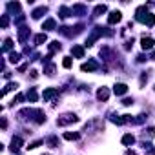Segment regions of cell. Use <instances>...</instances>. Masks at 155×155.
Returning a JSON list of instances; mask_svg holds the SVG:
<instances>
[{"mask_svg":"<svg viewBox=\"0 0 155 155\" xmlns=\"http://www.w3.org/2000/svg\"><path fill=\"white\" fill-rule=\"evenodd\" d=\"M75 122H79V117L75 113H64L57 119V126H68V124H75Z\"/></svg>","mask_w":155,"mask_h":155,"instance_id":"6da1fadb","label":"cell"},{"mask_svg":"<svg viewBox=\"0 0 155 155\" xmlns=\"http://www.w3.org/2000/svg\"><path fill=\"white\" fill-rule=\"evenodd\" d=\"M153 44H155V40H153L151 37H146V35H144V37L140 38V46H142V49H144V51L153 49Z\"/></svg>","mask_w":155,"mask_h":155,"instance_id":"7a4b0ae2","label":"cell"},{"mask_svg":"<svg viewBox=\"0 0 155 155\" xmlns=\"http://www.w3.org/2000/svg\"><path fill=\"white\" fill-rule=\"evenodd\" d=\"M122 20V13L120 11H111L110 15H108V24L110 26H113V24H117V22H120Z\"/></svg>","mask_w":155,"mask_h":155,"instance_id":"3957f363","label":"cell"},{"mask_svg":"<svg viewBox=\"0 0 155 155\" xmlns=\"http://www.w3.org/2000/svg\"><path fill=\"white\" fill-rule=\"evenodd\" d=\"M28 37H29V28L20 26V28H18V42H20V44H26Z\"/></svg>","mask_w":155,"mask_h":155,"instance_id":"277c9868","label":"cell"},{"mask_svg":"<svg viewBox=\"0 0 155 155\" xmlns=\"http://www.w3.org/2000/svg\"><path fill=\"white\" fill-rule=\"evenodd\" d=\"M91 128H97V130L101 131V130H104V122H102L101 119H93L91 122H88V124L84 126V130L88 131V130H91Z\"/></svg>","mask_w":155,"mask_h":155,"instance_id":"5b68a950","label":"cell"},{"mask_svg":"<svg viewBox=\"0 0 155 155\" xmlns=\"http://www.w3.org/2000/svg\"><path fill=\"white\" fill-rule=\"evenodd\" d=\"M150 13L146 11V6H140L139 9H137V13H135V18L139 20V22H142L144 24V20H146V17H148Z\"/></svg>","mask_w":155,"mask_h":155,"instance_id":"8992f818","label":"cell"},{"mask_svg":"<svg viewBox=\"0 0 155 155\" xmlns=\"http://www.w3.org/2000/svg\"><path fill=\"white\" fill-rule=\"evenodd\" d=\"M97 99H99V101H102V102H106V101L110 99V90H108V88H104V86H102V88H99V90H97Z\"/></svg>","mask_w":155,"mask_h":155,"instance_id":"52a82bcc","label":"cell"},{"mask_svg":"<svg viewBox=\"0 0 155 155\" xmlns=\"http://www.w3.org/2000/svg\"><path fill=\"white\" fill-rule=\"evenodd\" d=\"M31 115H35V110H29V108H24V110H20L18 111V119L20 120H28V119H31Z\"/></svg>","mask_w":155,"mask_h":155,"instance_id":"ba28073f","label":"cell"},{"mask_svg":"<svg viewBox=\"0 0 155 155\" xmlns=\"http://www.w3.org/2000/svg\"><path fill=\"white\" fill-rule=\"evenodd\" d=\"M81 69H82V71H97V69H99V64H97L95 60H88L86 64L81 66Z\"/></svg>","mask_w":155,"mask_h":155,"instance_id":"9c48e42d","label":"cell"},{"mask_svg":"<svg viewBox=\"0 0 155 155\" xmlns=\"http://www.w3.org/2000/svg\"><path fill=\"white\" fill-rule=\"evenodd\" d=\"M113 93H115V95H126V93H128V86L122 84V82H119V84L113 86Z\"/></svg>","mask_w":155,"mask_h":155,"instance_id":"30bf717a","label":"cell"},{"mask_svg":"<svg viewBox=\"0 0 155 155\" xmlns=\"http://www.w3.org/2000/svg\"><path fill=\"white\" fill-rule=\"evenodd\" d=\"M57 95H58V90H55V88H48V90H44V93H42L44 101H51V99L57 97Z\"/></svg>","mask_w":155,"mask_h":155,"instance_id":"8fae6325","label":"cell"},{"mask_svg":"<svg viewBox=\"0 0 155 155\" xmlns=\"http://www.w3.org/2000/svg\"><path fill=\"white\" fill-rule=\"evenodd\" d=\"M71 55L77 58H84V48L82 46H73L71 48Z\"/></svg>","mask_w":155,"mask_h":155,"instance_id":"7c38bea8","label":"cell"},{"mask_svg":"<svg viewBox=\"0 0 155 155\" xmlns=\"http://www.w3.org/2000/svg\"><path fill=\"white\" fill-rule=\"evenodd\" d=\"M71 13L73 15H86V6L84 4H75L71 8Z\"/></svg>","mask_w":155,"mask_h":155,"instance_id":"4fadbf2b","label":"cell"},{"mask_svg":"<svg viewBox=\"0 0 155 155\" xmlns=\"http://www.w3.org/2000/svg\"><path fill=\"white\" fill-rule=\"evenodd\" d=\"M33 120H35L37 124H44V122H46V115H44V111H42V110H35V117H33Z\"/></svg>","mask_w":155,"mask_h":155,"instance_id":"5bb4252c","label":"cell"},{"mask_svg":"<svg viewBox=\"0 0 155 155\" xmlns=\"http://www.w3.org/2000/svg\"><path fill=\"white\" fill-rule=\"evenodd\" d=\"M57 28V22H55V18H48L44 24H42V29H46V31H53Z\"/></svg>","mask_w":155,"mask_h":155,"instance_id":"9a60e30c","label":"cell"},{"mask_svg":"<svg viewBox=\"0 0 155 155\" xmlns=\"http://www.w3.org/2000/svg\"><path fill=\"white\" fill-rule=\"evenodd\" d=\"M22 144H24V142H22L20 137H13V140H11V150H13V151H18Z\"/></svg>","mask_w":155,"mask_h":155,"instance_id":"2e32d148","label":"cell"},{"mask_svg":"<svg viewBox=\"0 0 155 155\" xmlns=\"http://www.w3.org/2000/svg\"><path fill=\"white\" fill-rule=\"evenodd\" d=\"M46 11H48V8H46V6H42V8H37V9H35V11L31 13V17H33L35 20H37V18H40V17H42V15H44Z\"/></svg>","mask_w":155,"mask_h":155,"instance_id":"e0dca14e","label":"cell"},{"mask_svg":"<svg viewBox=\"0 0 155 155\" xmlns=\"http://www.w3.org/2000/svg\"><path fill=\"white\" fill-rule=\"evenodd\" d=\"M55 69H57V68H55V64H51V62H48V64L44 66V73H46L48 77H53V75H55Z\"/></svg>","mask_w":155,"mask_h":155,"instance_id":"ac0fdd59","label":"cell"},{"mask_svg":"<svg viewBox=\"0 0 155 155\" xmlns=\"http://www.w3.org/2000/svg\"><path fill=\"white\" fill-rule=\"evenodd\" d=\"M133 142H135V137H133L131 133H126V135L122 137V144H124V146H131Z\"/></svg>","mask_w":155,"mask_h":155,"instance_id":"d6986e66","label":"cell"},{"mask_svg":"<svg viewBox=\"0 0 155 155\" xmlns=\"http://www.w3.org/2000/svg\"><path fill=\"white\" fill-rule=\"evenodd\" d=\"M79 137H81V133H77V131H73V133L71 131H66L64 133V139L66 140H79Z\"/></svg>","mask_w":155,"mask_h":155,"instance_id":"ffe728a7","label":"cell"},{"mask_svg":"<svg viewBox=\"0 0 155 155\" xmlns=\"http://www.w3.org/2000/svg\"><path fill=\"white\" fill-rule=\"evenodd\" d=\"M69 15H73L69 8H66V6H62V8L58 9V17H60V18H66V17H69Z\"/></svg>","mask_w":155,"mask_h":155,"instance_id":"44dd1931","label":"cell"},{"mask_svg":"<svg viewBox=\"0 0 155 155\" xmlns=\"http://www.w3.org/2000/svg\"><path fill=\"white\" fill-rule=\"evenodd\" d=\"M106 9H108V8H106L104 4H99V6L93 9V17H101L102 13H106Z\"/></svg>","mask_w":155,"mask_h":155,"instance_id":"7402d4cb","label":"cell"},{"mask_svg":"<svg viewBox=\"0 0 155 155\" xmlns=\"http://www.w3.org/2000/svg\"><path fill=\"white\" fill-rule=\"evenodd\" d=\"M17 88H18V84H17V82H9V84H8V86H6V88L2 90V97H4L6 93H9V91H13V90H17Z\"/></svg>","mask_w":155,"mask_h":155,"instance_id":"603a6c76","label":"cell"},{"mask_svg":"<svg viewBox=\"0 0 155 155\" xmlns=\"http://www.w3.org/2000/svg\"><path fill=\"white\" fill-rule=\"evenodd\" d=\"M37 99H38L37 90H35V88H31V90L28 91V101H29V102H37Z\"/></svg>","mask_w":155,"mask_h":155,"instance_id":"cb8c5ba5","label":"cell"},{"mask_svg":"<svg viewBox=\"0 0 155 155\" xmlns=\"http://www.w3.org/2000/svg\"><path fill=\"white\" fill-rule=\"evenodd\" d=\"M60 49V44H58V40H53V42H49V55H53L55 51H58Z\"/></svg>","mask_w":155,"mask_h":155,"instance_id":"d4e9b609","label":"cell"},{"mask_svg":"<svg viewBox=\"0 0 155 155\" xmlns=\"http://www.w3.org/2000/svg\"><path fill=\"white\" fill-rule=\"evenodd\" d=\"M46 40H48V37H46V33H40V35H37V37H35V44H37V46H40V44H44Z\"/></svg>","mask_w":155,"mask_h":155,"instance_id":"484cf974","label":"cell"},{"mask_svg":"<svg viewBox=\"0 0 155 155\" xmlns=\"http://www.w3.org/2000/svg\"><path fill=\"white\" fill-rule=\"evenodd\" d=\"M18 60H20V53H17V51H11V53H9V62L17 64Z\"/></svg>","mask_w":155,"mask_h":155,"instance_id":"4316f807","label":"cell"},{"mask_svg":"<svg viewBox=\"0 0 155 155\" xmlns=\"http://www.w3.org/2000/svg\"><path fill=\"white\" fill-rule=\"evenodd\" d=\"M46 144H48L49 148H57V146H58V139H57V137H49V139L46 140Z\"/></svg>","mask_w":155,"mask_h":155,"instance_id":"83f0119b","label":"cell"},{"mask_svg":"<svg viewBox=\"0 0 155 155\" xmlns=\"http://www.w3.org/2000/svg\"><path fill=\"white\" fill-rule=\"evenodd\" d=\"M144 24H146V26H150V28H151V26H155V15H151V13H150V15L146 17V20H144Z\"/></svg>","mask_w":155,"mask_h":155,"instance_id":"f1b7e54d","label":"cell"},{"mask_svg":"<svg viewBox=\"0 0 155 155\" xmlns=\"http://www.w3.org/2000/svg\"><path fill=\"white\" fill-rule=\"evenodd\" d=\"M153 133H155V130H153V128H146V130L142 131V139H146V137H148V139H151V137H153Z\"/></svg>","mask_w":155,"mask_h":155,"instance_id":"f546056e","label":"cell"},{"mask_svg":"<svg viewBox=\"0 0 155 155\" xmlns=\"http://www.w3.org/2000/svg\"><path fill=\"white\" fill-rule=\"evenodd\" d=\"M13 49V40L11 38H6L4 40V51H11Z\"/></svg>","mask_w":155,"mask_h":155,"instance_id":"4dcf8cb0","label":"cell"},{"mask_svg":"<svg viewBox=\"0 0 155 155\" xmlns=\"http://www.w3.org/2000/svg\"><path fill=\"white\" fill-rule=\"evenodd\" d=\"M8 24H9V15H2V20H0V26H2V28H8Z\"/></svg>","mask_w":155,"mask_h":155,"instance_id":"1f68e13d","label":"cell"},{"mask_svg":"<svg viewBox=\"0 0 155 155\" xmlns=\"http://www.w3.org/2000/svg\"><path fill=\"white\" fill-rule=\"evenodd\" d=\"M62 66H64L66 69H69V68H71V58H69V57H66V58L62 60Z\"/></svg>","mask_w":155,"mask_h":155,"instance_id":"d6a6232c","label":"cell"},{"mask_svg":"<svg viewBox=\"0 0 155 155\" xmlns=\"http://www.w3.org/2000/svg\"><path fill=\"white\" fill-rule=\"evenodd\" d=\"M40 144H44V140H35V142H31L28 148H29V150H35V148H38Z\"/></svg>","mask_w":155,"mask_h":155,"instance_id":"836d02e7","label":"cell"},{"mask_svg":"<svg viewBox=\"0 0 155 155\" xmlns=\"http://www.w3.org/2000/svg\"><path fill=\"white\" fill-rule=\"evenodd\" d=\"M13 102H15V104H20V102H24V95H22V93H18V95L13 99Z\"/></svg>","mask_w":155,"mask_h":155,"instance_id":"e575fe53","label":"cell"},{"mask_svg":"<svg viewBox=\"0 0 155 155\" xmlns=\"http://www.w3.org/2000/svg\"><path fill=\"white\" fill-rule=\"evenodd\" d=\"M148 81V75H146V71L142 73V77H140V86H144V82Z\"/></svg>","mask_w":155,"mask_h":155,"instance_id":"d590c367","label":"cell"},{"mask_svg":"<svg viewBox=\"0 0 155 155\" xmlns=\"http://www.w3.org/2000/svg\"><path fill=\"white\" fill-rule=\"evenodd\" d=\"M122 104H124V106H131V104H133V99H124Z\"/></svg>","mask_w":155,"mask_h":155,"instance_id":"8d00e7d4","label":"cell"},{"mask_svg":"<svg viewBox=\"0 0 155 155\" xmlns=\"http://www.w3.org/2000/svg\"><path fill=\"white\" fill-rule=\"evenodd\" d=\"M37 77H38V71L33 69V71H31V79H37Z\"/></svg>","mask_w":155,"mask_h":155,"instance_id":"74e56055","label":"cell"},{"mask_svg":"<svg viewBox=\"0 0 155 155\" xmlns=\"http://www.w3.org/2000/svg\"><path fill=\"white\" fill-rule=\"evenodd\" d=\"M137 60H139V62H144V60H146V57H144V55H139V57H137Z\"/></svg>","mask_w":155,"mask_h":155,"instance_id":"f35d334b","label":"cell"},{"mask_svg":"<svg viewBox=\"0 0 155 155\" xmlns=\"http://www.w3.org/2000/svg\"><path fill=\"white\" fill-rule=\"evenodd\" d=\"M150 58H151V60H155V51L151 53V57H150Z\"/></svg>","mask_w":155,"mask_h":155,"instance_id":"ab89813d","label":"cell"},{"mask_svg":"<svg viewBox=\"0 0 155 155\" xmlns=\"http://www.w3.org/2000/svg\"><path fill=\"white\" fill-rule=\"evenodd\" d=\"M128 155H137V153H135V151H131V150H130V151H128Z\"/></svg>","mask_w":155,"mask_h":155,"instance_id":"60d3db41","label":"cell"}]
</instances>
